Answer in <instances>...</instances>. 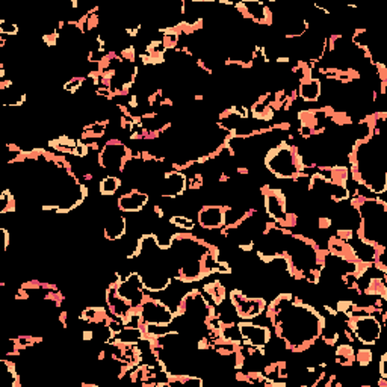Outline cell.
Returning <instances> with one entry per match:
<instances>
[{"instance_id":"5b68a950","label":"cell","mask_w":387,"mask_h":387,"mask_svg":"<svg viewBox=\"0 0 387 387\" xmlns=\"http://www.w3.org/2000/svg\"><path fill=\"white\" fill-rule=\"evenodd\" d=\"M262 192L265 198L266 215L270 216L274 223H279V225L284 229L287 218L286 195L280 190H273L270 186L262 188Z\"/></svg>"},{"instance_id":"7c38bea8","label":"cell","mask_w":387,"mask_h":387,"mask_svg":"<svg viewBox=\"0 0 387 387\" xmlns=\"http://www.w3.org/2000/svg\"><path fill=\"white\" fill-rule=\"evenodd\" d=\"M204 294L207 295V299H209L215 307H218L220 304H223L227 300V291L225 287L220 283V282H212L204 284Z\"/></svg>"},{"instance_id":"2e32d148","label":"cell","mask_w":387,"mask_h":387,"mask_svg":"<svg viewBox=\"0 0 387 387\" xmlns=\"http://www.w3.org/2000/svg\"><path fill=\"white\" fill-rule=\"evenodd\" d=\"M0 34H2V37H15L18 34V26L2 20L0 22Z\"/></svg>"},{"instance_id":"277c9868","label":"cell","mask_w":387,"mask_h":387,"mask_svg":"<svg viewBox=\"0 0 387 387\" xmlns=\"http://www.w3.org/2000/svg\"><path fill=\"white\" fill-rule=\"evenodd\" d=\"M230 303L235 307V313L242 321H251L254 317H259L266 310V300L261 296H248L244 291L235 289L230 291Z\"/></svg>"},{"instance_id":"9c48e42d","label":"cell","mask_w":387,"mask_h":387,"mask_svg":"<svg viewBox=\"0 0 387 387\" xmlns=\"http://www.w3.org/2000/svg\"><path fill=\"white\" fill-rule=\"evenodd\" d=\"M197 216L203 230H221L225 225V206H203Z\"/></svg>"},{"instance_id":"4fadbf2b","label":"cell","mask_w":387,"mask_h":387,"mask_svg":"<svg viewBox=\"0 0 387 387\" xmlns=\"http://www.w3.org/2000/svg\"><path fill=\"white\" fill-rule=\"evenodd\" d=\"M122 178L117 176H106L103 177L100 183H98V191L102 195H114L122 188Z\"/></svg>"},{"instance_id":"7a4b0ae2","label":"cell","mask_w":387,"mask_h":387,"mask_svg":"<svg viewBox=\"0 0 387 387\" xmlns=\"http://www.w3.org/2000/svg\"><path fill=\"white\" fill-rule=\"evenodd\" d=\"M133 157V153L117 138H112L111 141H107L102 152L97 156L98 166L105 168V170H115V171H124V166L127 161Z\"/></svg>"},{"instance_id":"3957f363","label":"cell","mask_w":387,"mask_h":387,"mask_svg":"<svg viewBox=\"0 0 387 387\" xmlns=\"http://www.w3.org/2000/svg\"><path fill=\"white\" fill-rule=\"evenodd\" d=\"M346 325L357 341L365 345H374L380 339L383 322L376 320L374 315H354L350 316Z\"/></svg>"},{"instance_id":"30bf717a","label":"cell","mask_w":387,"mask_h":387,"mask_svg":"<svg viewBox=\"0 0 387 387\" xmlns=\"http://www.w3.org/2000/svg\"><path fill=\"white\" fill-rule=\"evenodd\" d=\"M127 232V220L124 218L122 211H109L106 220H105V227H103V235L105 240L109 242H115L120 241L122 237Z\"/></svg>"},{"instance_id":"ba28073f","label":"cell","mask_w":387,"mask_h":387,"mask_svg":"<svg viewBox=\"0 0 387 387\" xmlns=\"http://www.w3.org/2000/svg\"><path fill=\"white\" fill-rule=\"evenodd\" d=\"M237 13H241L244 18L250 20L256 25L271 26V8L263 2H240L235 4Z\"/></svg>"},{"instance_id":"5bb4252c","label":"cell","mask_w":387,"mask_h":387,"mask_svg":"<svg viewBox=\"0 0 387 387\" xmlns=\"http://www.w3.org/2000/svg\"><path fill=\"white\" fill-rule=\"evenodd\" d=\"M170 224L173 227H176V229L183 230V232H190V230L195 229V221L192 220V218L181 216V215H173L170 218Z\"/></svg>"},{"instance_id":"9a60e30c","label":"cell","mask_w":387,"mask_h":387,"mask_svg":"<svg viewBox=\"0 0 387 387\" xmlns=\"http://www.w3.org/2000/svg\"><path fill=\"white\" fill-rule=\"evenodd\" d=\"M15 212V197L9 191H4L0 194V214H11Z\"/></svg>"},{"instance_id":"8992f818","label":"cell","mask_w":387,"mask_h":387,"mask_svg":"<svg viewBox=\"0 0 387 387\" xmlns=\"http://www.w3.org/2000/svg\"><path fill=\"white\" fill-rule=\"evenodd\" d=\"M237 330H240L241 342L244 345L253 346L257 350H265L271 342V330L268 327L254 325L250 321H244L237 324Z\"/></svg>"},{"instance_id":"8fae6325","label":"cell","mask_w":387,"mask_h":387,"mask_svg":"<svg viewBox=\"0 0 387 387\" xmlns=\"http://www.w3.org/2000/svg\"><path fill=\"white\" fill-rule=\"evenodd\" d=\"M148 203V194L143 192L140 190H133L127 194H123L117 200L118 211L123 214H138L141 212L145 204Z\"/></svg>"},{"instance_id":"e0dca14e","label":"cell","mask_w":387,"mask_h":387,"mask_svg":"<svg viewBox=\"0 0 387 387\" xmlns=\"http://www.w3.org/2000/svg\"><path fill=\"white\" fill-rule=\"evenodd\" d=\"M355 360L360 366H368L372 362V351L371 350H359L355 353Z\"/></svg>"},{"instance_id":"6da1fadb","label":"cell","mask_w":387,"mask_h":387,"mask_svg":"<svg viewBox=\"0 0 387 387\" xmlns=\"http://www.w3.org/2000/svg\"><path fill=\"white\" fill-rule=\"evenodd\" d=\"M140 317L143 325L147 327H170L176 313L162 300H153L150 296H145L143 306L140 307Z\"/></svg>"},{"instance_id":"ac0fdd59","label":"cell","mask_w":387,"mask_h":387,"mask_svg":"<svg viewBox=\"0 0 387 387\" xmlns=\"http://www.w3.org/2000/svg\"><path fill=\"white\" fill-rule=\"evenodd\" d=\"M386 362H387V354L383 353L381 359H380V363H379V365H380L379 372H380V376H381L383 380H386V376H387V372H386Z\"/></svg>"},{"instance_id":"52a82bcc","label":"cell","mask_w":387,"mask_h":387,"mask_svg":"<svg viewBox=\"0 0 387 387\" xmlns=\"http://www.w3.org/2000/svg\"><path fill=\"white\" fill-rule=\"evenodd\" d=\"M159 195L162 198H170V200H174V198L183 195L188 191V177L185 173L171 170L166 171L162 176V181L157 186Z\"/></svg>"}]
</instances>
